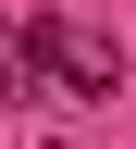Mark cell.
<instances>
[{"label": "cell", "instance_id": "cell-1", "mask_svg": "<svg viewBox=\"0 0 136 149\" xmlns=\"http://www.w3.org/2000/svg\"><path fill=\"white\" fill-rule=\"evenodd\" d=\"M25 74L50 62V87H74V100H111V87H124V50H111L99 25H74V13H25Z\"/></svg>", "mask_w": 136, "mask_h": 149}, {"label": "cell", "instance_id": "cell-2", "mask_svg": "<svg viewBox=\"0 0 136 149\" xmlns=\"http://www.w3.org/2000/svg\"><path fill=\"white\" fill-rule=\"evenodd\" d=\"M0 87H12V100L37 87V74H25V37H12V25H0Z\"/></svg>", "mask_w": 136, "mask_h": 149}]
</instances>
